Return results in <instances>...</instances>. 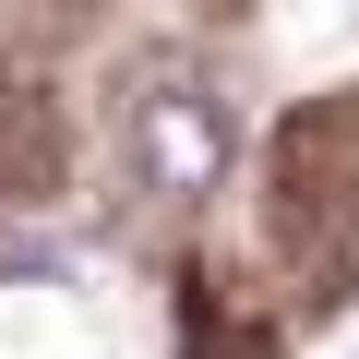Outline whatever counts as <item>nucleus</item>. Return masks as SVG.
<instances>
[{"label": "nucleus", "instance_id": "obj_1", "mask_svg": "<svg viewBox=\"0 0 359 359\" xmlns=\"http://www.w3.org/2000/svg\"><path fill=\"white\" fill-rule=\"evenodd\" d=\"M132 168H144V192H216L228 180V108L204 84H156L132 108Z\"/></svg>", "mask_w": 359, "mask_h": 359}]
</instances>
